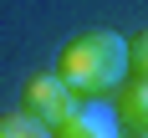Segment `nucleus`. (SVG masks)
Here are the masks:
<instances>
[{"label": "nucleus", "mask_w": 148, "mask_h": 138, "mask_svg": "<svg viewBox=\"0 0 148 138\" xmlns=\"http://www.w3.org/2000/svg\"><path fill=\"white\" fill-rule=\"evenodd\" d=\"M112 113H118V123L128 133H148V77H123Z\"/></svg>", "instance_id": "nucleus-4"}, {"label": "nucleus", "mask_w": 148, "mask_h": 138, "mask_svg": "<svg viewBox=\"0 0 148 138\" xmlns=\"http://www.w3.org/2000/svg\"><path fill=\"white\" fill-rule=\"evenodd\" d=\"M51 72L77 97H102V92H112L128 77V36H118L107 26H87V31H77L72 41H61Z\"/></svg>", "instance_id": "nucleus-1"}, {"label": "nucleus", "mask_w": 148, "mask_h": 138, "mask_svg": "<svg viewBox=\"0 0 148 138\" xmlns=\"http://www.w3.org/2000/svg\"><path fill=\"white\" fill-rule=\"evenodd\" d=\"M72 107H77V92L66 87L56 72H36L26 87H21V113H31V118L46 123V128H56Z\"/></svg>", "instance_id": "nucleus-2"}, {"label": "nucleus", "mask_w": 148, "mask_h": 138, "mask_svg": "<svg viewBox=\"0 0 148 138\" xmlns=\"http://www.w3.org/2000/svg\"><path fill=\"white\" fill-rule=\"evenodd\" d=\"M128 138H148V133H128Z\"/></svg>", "instance_id": "nucleus-7"}, {"label": "nucleus", "mask_w": 148, "mask_h": 138, "mask_svg": "<svg viewBox=\"0 0 148 138\" xmlns=\"http://www.w3.org/2000/svg\"><path fill=\"white\" fill-rule=\"evenodd\" d=\"M0 138H51V128L15 107V113H0Z\"/></svg>", "instance_id": "nucleus-5"}, {"label": "nucleus", "mask_w": 148, "mask_h": 138, "mask_svg": "<svg viewBox=\"0 0 148 138\" xmlns=\"http://www.w3.org/2000/svg\"><path fill=\"white\" fill-rule=\"evenodd\" d=\"M128 72L133 77H148V31H138L128 41Z\"/></svg>", "instance_id": "nucleus-6"}, {"label": "nucleus", "mask_w": 148, "mask_h": 138, "mask_svg": "<svg viewBox=\"0 0 148 138\" xmlns=\"http://www.w3.org/2000/svg\"><path fill=\"white\" fill-rule=\"evenodd\" d=\"M51 138H123V123L102 97H77V107L51 128Z\"/></svg>", "instance_id": "nucleus-3"}]
</instances>
